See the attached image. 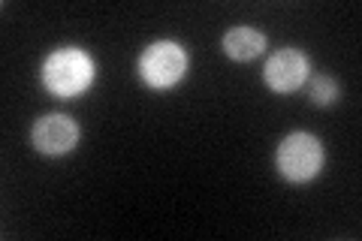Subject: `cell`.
I'll return each mask as SVG.
<instances>
[{"instance_id":"52a82bcc","label":"cell","mask_w":362,"mask_h":241,"mask_svg":"<svg viewBox=\"0 0 362 241\" xmlns=\"http://www.w3.org/2000/svg\"><path fill=\"white\" fill-rule=\"evenodd\" d=\"M308 94L317 106H329V102H335V97H338V82L332 76H314L311 85H308Z\"/></svg>"},{"instance_id":"3957f363","label":"cell","mask_w":362,"mask_h":241,"mask_svg":"<svg viewBox=\"0 0 362 241\" xmlns=\"http://www.w3.org/2000/svg\"><path fill=\"white\" fill-rule=\"evenodd\" d=\"M275 163L287 181L302 184V181H311L317 172L323 169V145L311 133H290L287 139L278 145Z\"/></svg>"},{"instance_id":"5b68a950","label":"cell","mask_w":362,"mask_h":241,"mask_svg":"<svg viewBox=\"0 0 362 241\" xmlns=\"http://www.w3.org/2000/svg\"><path fill=\"white\" fill-rule=\"evenodd\" d=\"M263 76H266V85L275 94H293L308 78V57L299 49H281L278 54H272L266 61Z\"/></svg>"},{"instance_id":"6da1fadb","label":"cell","mask_w":362,"mask_h":241,"mask_svg":"<svg viewBox=\"0 0 362 241\" xmlns=\"http://www.w3.org/2000/svg\"><path fill=\"white\" fill-rule=\"evenodd\" d=\"M40 76H42L45 90H52L54 97L70 100V97L85 94L90 82H94V61H90L88 52L66 45V49H58L45 57Z\"/></svg>"},{"instance_id":"7a4b0ae2","label":"cell","mask_w":362,"mask_h":241,"mask_svg":"<svg viewBox=\"0 0 362 241\" xmlns=\"http://www.w3.org/2000/svg\"><path fill=\"white\" fill-rule=\"evenodd\" d=\"M185 73H187V52L178 42H169V40L151 42L139 54V76L148 88H157V90L173 88L185 78Z\"/></svg>"},{"instance_id":"8992f818","label":"cell","mask_w":362,"mask_h":241,"mask_svg":"<svg viewBox=\"0 0 362 241\" xmlns=\"http://www.w3.org/2000/svg\"><path fill=\"white\" fill-rule=\"evenodd\" d=\"M263 49H266V37L254 28H233L223 37V52L233 61H254Z\"/></svg>"},{"instance_id":"277c9868","label":"cell","mask_w":362,"mask_h":241,"mask_svg":"<svg viewBox=\"0 0 362 241\" xmlns=\"http://www.w3.org/2000/svg\"><path fill=\"white\" fill-rule=\"evenodd\" d=\"M30 139H33V148H37L40 154H49V157L70 154L78 142V127H76L73 118H66V114H45V118H40L33 124Z\"/></svg>"}]
</instances>
